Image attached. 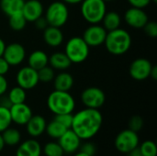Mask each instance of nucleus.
<instances>
[{"label": "nucleus", "instance_id": "obj_1", "mask_svg": "<svg viewBox=\"0 0 157 156\" xmlns=\"http://www.w3.org/2000/svg\"><path fill=\"white\" fill-rule=\"evenodd\" d=\"M102 123L103 117L98 109L85 108L73 114L71 130L82 141H88L98 133Z\"/></svg>", "mask_w": 157, "mask_h": 156}, {"label": "nucleus", "instance_id": "obj_2", "mask_svg": "<svg viewBox=\"0 0 157 156\" xmlns=\"http://www.w3.org/2000/svg\"><path fill=\"white\" fill-rule=\"evenodd\" d=\"M104 45L110 54L123 55L131 49L132 36L126 29L119 28L108 31Z\"/></svg>", "mask_w": 157, "mask_h": 156}, {"label": "nucleus", "instance_id": "obj_3", "mask_svg": "<svg viewBox=\"0 0 157 156\" xmlns=\"http://www.w3.org/2000/svg\"><path fill=\"white\" fill-rule=\"evenodd\" d=\"M47 107L54 115L73 113L75 108V100L69 91L53 90L47 97Z\"/></svg>", "mask_w": 157, "mask_h": 156}, {"label": "nucleus", "instance_id": "obj_4", "mask_svg": "<svg viewBox=\"0 0 157 156\" xmlns=\"http://www.w3.org/2000/svg\"><path fill=\"white\" fill-rule=\"evenodd\" d=\"M90 47L82 37L75 36L70 38L64 47V53L72 63H82L89 56Z\"/></svg>", "mask_w": 157, "mask_h": 156}, {"label": "nucleus", "instance_id": "obj_5", "mask_svg": "<svg viewBox=\"0 0 157 156\" xmlns=\"http://www.w3.org/2000/svg\"><path fill=\"white\" fill-rule=\"evenodd\" d=\"M80 12L89 24H98L107 12V5L103 0H83Z\"/></svg>", "mask_w": 157, "mask_h": 156}, {"label": "nucleus", "instance_id": "obj_6", "mask_svg": "<svg viewBox=\"0 0 157 156\" xmlns=\"http://www.w3.org/2000/svg\"><path fill=\"white\" fill-rule=\"evenodd\" d=\"M44 17L49 26L61 28L66 24L69 18V9L63 1H54L49 5Z\"/></svg>", "mask_w": 157, "mask_h": 156}, {"label": "nucleus", "instance_id": "obj_7", "mask_svg": "<svg viewBox=\"0 0 157 156\" xmlns=\"http://www.w3.org/2000/svg\"><path fill=\"white\" fill-rule=\"evenodd\" d=\"M140 144V139L138 132H135L130 129L121 131L115 139L116 149L125 154H129L132 150L137 148Z\"/></svg>", "mask_w": 157, "mask_h": 156}, {"label": "nucleus", "instance_id": "obj_8", "mask_svg": "<svg viewBox=\"0 0 157 156\" xmlns=\"http://www.w3.org/2000/svg\"><path fill=\"white\" fill-rule=\"evenodd\" d=\"M80 99L86 108L99 109L106 102V94L99 87L89 86L82 91Z\"/></svg>", "mask_w": 157, "mask_h": 156}, {"label": "nucleus", "instance_id": "obj_9", "mask_svg": "<svg viewBox=\"0 0 157 156\" xmlns=\"http://www.w3.org/2000/svg\"><path fill=\"white\" fill-rule=\"evenodd\" d=\"M107 33L108 31L102 25L90 24V26L85 29L82 38L90 48H95L104 44Z\"/></svg>", "mask_w": 157, "mask_h": 156}, {"label": "nucleus", "instance_id": "obj_10", "mask_svg": "<svg viewBox=\"0 0 157 156\" xmlns=\"http://www.w3.org/2000/svg\"><path fill=\"white\" fill-rule=\"evenodd\" d=\"M16 82L18 86L22 87L26 91L33 89L40 83L39 76H38V71L34 70L33 68L29 67V65L22 67L17 73Z\"/></svg>", "mask_w": 157, "mask_h": 156}, {"label": "nucleus", "instance_id": "obj_11", "mask_svg": "<svg viewBox=\"0 0 157 156\" xmlns=\"http://www.w3.org/2000/svg\"><path fill=\"white\" fill-rule=\"evenodd\" d=\"M153 63L146 58H137L130 65L129 73L132 79L136 81H144L150 77Z\"/></svg>", "mask_w": 157, "mask_h": 156}, {"label": "nucleus", "instance_id": "obj_12", "mask_svg": "<svg viewBox=\"0 0 157 156\" xmlns=\"http://www.w3.org/2000/svg\"><path fill=\"white\" fill-rule=\"evenodd\" d=\"M3 57L10 66H17L24 62L26 58V50L22 44L18 42H12L6 45Z\"/></svg>", "mask_w": 157, "mask_h": 156}, {"label": "nucleus", "instance_id": "obj_13", "mask_svg": "<svg viewBox=\"0 0 157 156\" xmlns=\"http://www.w3.org/2000/svg\"><path fill=\"white\" fill-rule=\"evenodd\" d=\"M124 21L131 28L143 29L149 21V17L144 8L132 6L124 13Z\"/></svg>", "mask_w": 157, "mask_h": 156}, {"label": "nucleus", "instance_id": "obj_14", "mask_svg": "<svg viewBox=\"0 0 157 156\" xmlns=\"http://www.w3.org/2000/svg\"><path fill=\"white\" fill-rule=\"evenodd\" d=\"M12 122L17 125L24 126L32 117V109L25 102L20 104H14L9 107Z\"/></svg>", "mask_w": 157, "mask_h": 156}, {"label": "nucleus", "instance_id": "obj_15", "mask_svg": "<svg viewBox=\"0 0 157 156\" xmlns=\"http://www.w3.org/2000/svg\"><path fill=\"white\" fill-rule=\"evenodd\" d=\"M58 143L64 154H73L79 150L82 140L71 129H69L58 139Z\"/></svg>", "mask_w": 157, "mask_h": 156}, {"label": "nucleus", "instance_id": "obj_16", "mask_svg": "<svg viewBox=\"0 0 157 156\" xmlns=\"http://www.w3.org/2000/svg\"><path fill=\"white\" fill-rule=\"evenodd\" d=\"M21 13L28 22H34L43 16L44 7L40 0H27L23 5Z\"/></svg>", "mask_w": 157, "mask_h": 156}, {"label": "nucleus", "instance_id": "obj_17", "mask_svg": "<svg viewBox=\"0 0 157 156\" xmlns=\"http://www.w3.org/2000/svg\"><path fill=\"white\" fill-rule=\"evenodd\" d=\"M46 120L40 115H32L29 120L25 125L27 128V132L32 138H37L42 135L46 130Z\"/></svg>", "mask_w": 157, "mask_h": 156}, {"label": "nucleus", "instance_id": "obj_18", "mask_svg": "<svg viewBox=\"0 0 157 156\" xmlns=\"http://www.w3.org/2000/svg\"><path fill=\"white\" fill-rule=\"evenodd\" d=\"M42 154L40 143L35 139H29L21 143L16 152V156H40Z\"/></svg>", "mask_w": 157, "mask_h": 156}, {"label": "nucleus", "instance_id": "obj_19", "mask_svg": "<svg viewBox=\"0 0 157 156\" xmlns=\"http://www.w3.org/2000/svg\"><path fill=\"white\" fill-rule=\"evenodd\" d=\"M63 39L64 37L61 28L48 26L43 30V40L48 46L52 48H56L62 45Z\"/></svg>", "mask_w": 157, "mask_h": 156}, {"label": "nucleus", "instance_id": "obj_20", "mask_svg": "<svg viewBox=\"0 0 157 156\" xmlns=\"http://www.w3.org/2000/svg\"><path fill=\"white\" fill-rule=\"evenodd\" d=\"M52 82L54 90L70 91L74 86L75 80L71 74L66 71H61L59 74H55Z\"/></svg>", "mask_w": 157, "mask_h": 156}, {"label": "nucleus", "instance_id": "obj_21", "mask_svg": "<svg viewBox=\"0 0 157 156\" xmlns=\"http://www.w3.org/2000/svg\"><path fill=\"white\" fill-rule=\"evenodd\" d=\"M48 64L49 56L44 51L41 50H36L32 51L28 58V65L36 71H39Z\"/></svg>", "mask_w": 157, "mask_h": 156}, {"label": "nucleus", "instance_id": "obj_22", "mask_svg": "<svg viewBox=\"0 0 157 156\" xmlns=\"http://www.w3.org/2000/svg\"><path fill=\"white\" fill-rule=\"evenodd\" d=\"M72 63L64 52L57 51L49 56V65L54 70L66 71L70 68Z\"/></svg>", "mask_w": 157, "mask_h": 156}, {"label": "nucleus", "instance_id": "obj_23", "mask_svg": "<svg viewBox=\"0 0 157 156\" xmlns=\"http://www.w3.org/2000/svg\"><path fill=\"white\" fill-rule=\"evenodd\" d=\"M101 22H102V26L104 27V29L107 31H110V30L121 28V17L116 11L106 12Z\"/></svg>", "mask_w": 157, "mask_h": 156}, {"label": "nucleus", "instance_id": "obj_24", "mask_svg": "<svg viewBox=\"0 0 157 156\" xmlns=\"http://www.w3.org/2000/svg\"><path fill=\"white\" fill-rule=\"evenodd\" d=\"M2 138L5 143L6 146L14 147L20 143L21 141V134L19 131L16 128H12L11 126L6 129L2 133Z\"/></svg>", "mask_w": 157, "mask_h": 156}, {"label": "nucleus", "instance_id": "obj_25", "mask_svg": "<svg viewBox=\"0 0 157 156\" xmlns=\"http://www.w3.org/2000/svg\"><path fill=\"white\" fill-rule=\"evenodd\" d=\"M25 0H0V8L7 17L21 12Z\"/></svg>", "mask_w": 157, "mask_h": 156}, {"label": "nucleus", "instance_id": "obj_26", "mask_svg": "<svg viewBox=\"0 0 157 156\" xmlns=\"http://www.w3.org/2000/svg\"><path fill=\"white\" fill-rule=\"evenodd\" d=\"M67 130H69V129H67L65 126H63V124H61L60 122H58L57 120H55L53 119L52 121H50L49 123H47L45 132L52 139L58 140Z\"/></svg>", "mask_w": 157, "mask_h": 156}, {"label": "nucleus", "instance_id": "obj_27", "mask_svg": "<svg viewBox=\"0 0 157 156\" xmlns=\"http://www.w3.org/2000/svg\"><path fill=\"white\" fill-rule=\"evenodd\" d=\"M6 97L11 105L20 104V103H24L26 101L27 93H26L25 89H23L22 87H20L18 86H16L9 90Z\"/></svg>", "mask_w": 157, "mask_h": 156}, {"label": "nucleus", "instance_id": "obj_28", "mask_svg": "<svg viewBox=\"0 0 157 156\" xmlns=\"http://www.w3.org/2000/svg\"><path fill=\"white\" fill-rule=\"evenodd\" d=\"M28 21L24 17L21 12L13 14L8 17V25L14 31H21L25 29Z\"/></svg>", "mask_w": 157, "mask_h": 156}, {"label": "nucleus", "instance_id": "obj_29", "mask_svg": "<svg viewBox=\"0 0 157 156\" xmlns=\"http://www.w3.org/2000/svg\"><path fill=\"white\" fill-rule=\"evenodd\" d=\"M45 156H63L64 153L58 142H49L41 148Z\"/></svg>", "mask_w": 157, "mask_h": 156}, {"label": "nucleus", "instance_id": "obj_30", "mask_svg": "<svg viewBox=\"0 0 157 156\" xmlns=\"http://www.w3.org/2000/svg\"><path fill=\"white\" fill-rule=\"evenodd\" d=\"M39 81L43 84H48L53 81L55 76V70L52 68L49 64L38 71Z\"/></svg>", "mask_w": 157, "mask_h": 156}, {"label": "nucleus", "instance_id": "obj_31", "mask_svg": "<svg viewBox=\"0 0 157 156\" xmlns=\"http://www.w3.org/2000/svg\"><path fill=\"white\" fill-rule=\"evenodd\" d=\"M11 124L12 120L10 116L9 108L0 105V133H2L8 127H10Z\"/></svg>", "mask_w": 157, "mask_h": 156}, {"label": "nucleus", "instance_id": "obj_32", "mask_svg": "<svg viewBox=\"0 0 157 156\" xmlns=\"http://www.w3.org/2000/svg\"><path fill=\"white\" fill-rule=\"evenodd\" d=\"M139 150L142 154V156H156L157 148L156 144L153 141H144L143 143L139 144Z\"/></svg>", "mask_w": 157, "mask_h": 156}, {"label": "nucleus", "instance_id": "obj_33", "mask_svg": "<svg viewBox=\"0 0 157 156\" xmlns=\"http://www.w3.org/2000/svg\"><path fill=\"white\" fill-rule=\"evenodd\" d=\"M128 125L130 130L135 132H139L144 127V119L139 115H134L130 119Z\"/></svg>", "mask_w": 157, "mask_h": 156}, {"label": "nucleus", "instance_id": "obj_34", "mask_svg": "<svg viewBox=\"0 0 157 156\" xmlns=\"http://www.w3.org/2000/svg\"><path fill=\"white\" fill-rule=\"evenodd\" d=\"M55 120L65 126L67 129H71L72 121H73V113H64V114H59L54 115L53 118Z\"/></svg>", "mask_w": 157, "mask_h": 156}, {"label": "nucleus", "instance_id": "obj_35", "mask_svg": "<svg viewBox=\"0 0 157 156\" xmlns=\"http://www.w3.org/2000/svg\"><path fill=\"white\" fill-rule=\"evenodd\" d=\"M143 29L148 37L153 38V39L157 37V23L155 21H150L149 20Z\"/></svg>", "mask_w": 157, "mask_h": 156}, {"label": "nucleus", "instance_id": "obj_36", "mask_svg": "<svg viewBox=\"0 0 157 156\" xmlns=\"http://www.w3.org/2000/svg\"><path fill=\"white\" fill-rule=\"evenodd\" d=\"M79 150H80V152H82V153H84V154H86L89 156H93L97 152V148H96L95 144L93 143H90V142H87V141L83 144L81 143Z\"/></svg>", "mask_w": 157, "mask_h": 156}, {"label": "nucleus", "instance_id": "obj_37", "mask_svg": "<svg viewBox=\"0 0 157 156\" xmlns=\"http://www.w3.org/2000/svg\"><path fill=\"white\" fill-rule=\"evenodd\" d=\"M127 1L132 6L138 7V8H144L152 3L151 0H127Z\"/></svg>", "mask_w": 157, "mask_h": 156}, {"label": "nucleus", "instance_id": "obj_38", "mask_svg": "<svg viewBox=\"0 0 157 156\" xmlns=\"http://www.w3.org/2000/svg\"><path fill=\"white\" fill-rule=\"evenodd\" d=\"M10 69L9 63L5 60V58L2 56L0 57V74L1 75H6Z\"/></svg>", "mask_w": 157, "mask_h": 156}, {"label": "nucleus", "instance_id": "obj_39", "mask_svg": "<svg viewBox=\"0 0 157 156\" xmlns=\"http://www.w3.org/2000/svg\"><path fill=\"white\" fill-rule=\"evenodd\" d=\"M8 89V83L5 75L0 74V97L4 96Z\"/></svg>", "mask_w": 157, "mask_h": 156}, {"label": "nucleus", "instance_id": "obj_40", "mask_svg": "<svg viewBox=\"0 0 157 156\" xmlns=\"http://www.w3.org/2000/svg\"><path fill=\"white\" fill-rule=\"evenodd\" d=\"M34 24H35V27L38 29H40V30H44L49 25H48V23H47V21H46V19H45V17L42 16V17H40V18H38L36 21H34L33 22Z\"/></svg>", "mask_w": 157, "mask_h": 156}, {"label": "nucleus", "instance_id": "obj_41", "mask_svg": "<svg viewBox=\"0 0 157 156\" xmlns=\"http://www.w3.org/2000/svg\"><path fill=\"white\" fill-rule=\"evenodd\" d=\"M150 77H152L154 80L157 79V67L156 65H153V68L150 73Z\"/></svg>", "mask_w": 157, "mask_h": 156}, {"label": "nucleus", "instance_id": "obj_42", "mask_svg": "<svg viewBox=\"0 0 157 156\" xmlns=\"http://www.w3.org/2000/svg\"><path fill=\"white\" fill-rule=\"evenodd\" d=\"M6 42L3 40V39L0 38V57L3 56L4 54V51H5V49H6Z\"/></svg>", "mask_w": 157, "mask_h": 156}, {"label": "nucleus", "instance_id": "obj_43", "mask_svg": "<svg viewBox=\"0 0 157 156\" xmlns=\"http://www.w3.org/2000/svg\"><path fill=\"white\" fill-rule=\"evenodd\" d=\"M61 1H63L66 5H77V4H81L83 0H61Z\"/></svg>", "mask_w": 157, "mask_h": 156}, {"label": "nucleus", "instance_id": "obj_44", "mask_svg": "<svg viewBox=\"0 0 157 156\" xmlns=\"http://www.w3.org/2000/svg\"><path fill=\"white\" fill-rule=\"evenodd\" d=\"M128 155L130 156H142V154H141V152H140V150H139V147H137V148H135L134 150H132Z\"/></svg>", "mask_w": 157, "mask_h": 156}, {"label": "nucleus", "instance_id": "obj_45", "mask_svg": "<svg viewBox=\"0 0 157 156\" xmlns=\"http://www.w3.org/2000/svg\"><path fill=\"white\" fill-rule=\"evenodd\" d=\"M5 143H4V141H3V138H2V135H1V133H0V153L4 150V148H5Z\"/></svg>", "mask_w": 157, "mask_h": 156}, {"label": "nucleus", "instance_id": "obj_46", "mask_svg": "<svg viewBox=\"0 0 157 156\" xmlns=\"http://www.w3.org/2000/svg\"><path fill=\"white\" fill-rule=\"evenodd\" d=\"M74 156H89V155H87V154H84V153H82V152H78V153H75Z\"/></svg>", "mask_w": 157, "mask_h": 156}, {"label": "nucleus", "instance_id": "obj_47", "mask_svg": "<svg viewBox=\"0 0 157 156\" xmlns=\"http://www.w3.org/2000/svg\"><path fill=\"white\" fill-rule=\"evenodd\" d=\"M105 3H108V2H111V1H114V0H103Z\"/></svg>", "mask_w": 157, "mask_h": 156}, {"label": "nucleus", "instance_id": "obj_48", "mask_svg": "<svg viewBox=\"0 0 157 156\" xmlns=\"http://www.w3.org/2000/svg\"><path fill=\"white\" fill-rule=\"evenodd\" d=\"M157 0H151V2H153V3H156Z\"/></svg>", "mask_w": 157, "mask_h": 156}, {"label": "nucleus", "instance_id": "obj_49", "mask_svg": "<svg viewBox=\"0 0 157 156\" xmlns=\"http://www.w3.org/2000/svg\"><path fill=\"white\" fill-rule=\"evenodd\" d=\"M128 156H130V155H128Z\"/></svg>", "mask_w": 157, "mask_h": 156}]
</instances>
